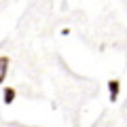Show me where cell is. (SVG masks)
<instances>
[{
  "label": "cell",
  "mask_w": 127,
  "mask_h": 127,
  "mask_svg": "<svg viewBox=\"0 0 127 127\" xmlns=\"http://www.w3.org/2000/svg\"><path fill=\"white\" fill-rule=\"evenodd\" d=\"M119 93H121V81L119 78H110L108 81V97L112 104L119 100Z\"/></svg>",
  "instance_id": "1"
},
{
  "label": "cell",
  "mask_w": 127,
  "mask_h": 127,
  "mask_svg": "<svg viewBox=\"0 0 127 127\" xmlns=\"http://www.w3.org/2000/svg\"><path fill=\"white\" fill-rule=\"evenodd\" d=\"M9 68H11V57L0 55V83H4L9 76Z\"/></svg>",
  "instance_id": "2"
},
{
  "label": "cell",
  "mask_w": 127,
  "mask_h": 127,
  "mask_svg": "<svg viewBox=\"0 0 127 127\" xmlns=\"http://www.w3.org/2000/svg\"><path fill=\"white\" fill-rule=\"evenodd\" d=\"M15 100H17V89H15V87H4V89H2V102H4L6 106H11Z\"/></svg>",
  "instance_id": "3"
}]
</instances>
